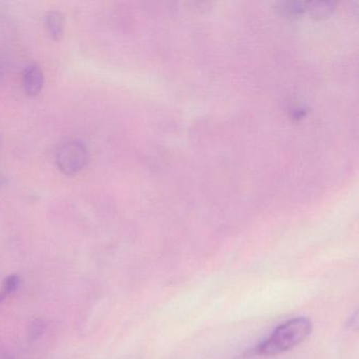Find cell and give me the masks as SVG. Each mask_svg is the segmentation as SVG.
I'll list each match as a JSON object with an SVG mask.
<instances>
[{
  "mask_svg": "<svg viewBox=\"0 0 359 359\" xmlns=\"http://www.w3.org/2000/svg\"><path fill=\"white\" fill-rule=\"evenodd\" d=\"M89 153L83 142H69L62 144L56 154L58 169L66 176L79 174L87 165Z\"/></svg>",
  "mask_w": 359,
  "mask_h": 359,
  "instance_id": "2",
  "label": "cell"
},
{
  "mask_svg": "<svg viewBox=\"0 0 359 359\" xmlns=\"http://www.w3.org/2000/svg\"><path fill=\"white\" fill-rule=\"evenodd\" d=\"M20 285V277L18 275H9L4 279L3 285L0 287V304H3L9 296L15 293Z\"/></svg>",
  "mask_w": 359,
  "mask_h": 359,
  "instance_id": "5",
  "label": "cell"
},
{
  "mask_svg": "<svg viewBox=\"0 0 359 359\" xmlns=\"http://www.w3.org/2000/svg\"><path fill=\"white\" fill-rule=\"evenodd\" d=\"M46 329H47V323H46L45 319L37 318L33 320L31 325H29L28 331H27V338H28L29 341L34 342L39 340L41 335L45 333Z\"/></svg>",
  "mask_w": 359,
  "mask_h": 359,
  "instance_id": "6",
  "label": "cell"
},
{
  "mask_svg": "<svg viewBox=\"0 0 359 359\" xmlns=\"http://www.w3.org/2000/svg\"><path fill=\"white\" fill-rule=\"evenodd\" d=\"M0 359H14L13 357L7 353H0Z\"/></svg>",
  "mask_w": 359,
  "mask_h": 359,
  "instance_id": "7",
  "label": "cell"
},
{
  "mask_svg": "<svg viewBox=\"0 0 359 359\" xmlns=\"http://www.w3.org/2000/svg\"><path fill=\"white\" fill-rule=\"evenodd\" d=\"M22 83L27 95L35 97L41 93L45 86V75L36 62H32L25 68Z\"/></svg>",
  "mask_w": 359,
  "mask_h": 359,
  "instance_id": "3",
  "label": "cell"
},
{
  "mask_svg": "<svg viewBox=\"0 0 359 359\" xmlns=\"http://www.w3.org/2000/svg\"><path fill=\"white\" fill-rule=\"evenodd\" d=\"M46 27L53 41H60L64 36L65 18L58 11H51L46 15Z\"/></svg>",
  "mask_w": 359,
  "mask_h": 359,
  "instance_id": "4",
  "label": "cell"
},
{
  "mask_svg": "<svg viewBox=\"0 0 359 359\" xmlns=\"http://www.w3.org/2000/svg\"><path fill=\"white\" fill-rule=\"evenodd\" d=\"M312 332V323L306 317H296L281 323L273 333L254 348L259 356H276L297 346Z\"/></svg>",
  "mask_w": 359,
  "mask_h": 359,
  "instance_id": "1",
  "label": "cell"
}]
</instances>
